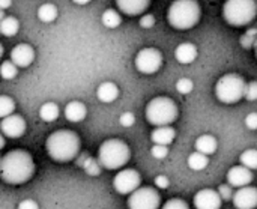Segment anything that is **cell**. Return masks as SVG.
Instances as JSON below:
<instances>
[{"label":"cell","instance_id":"cell-21","mask_svg":"<svg viewBox=\"0 0 257 209\" xmlns=\"http://www.w3.org/2000/svg\"><path fill=\"white\" fill-rule=\"evenodd\" d=\"M217 139L214 137V136H211V134H203V136H200V137H197V140H196V143H194V146H196V152H200V154H203V155H212V154H215V151H217Z\"/></svg>","mask_w":257,"mask_h":209},{"label":"cell","instance_id":"cell-42","mask_svg":"<svg viewBox=\"0 0 257 209\" xmlns=\"http://www.w3.org/2000/svg\"><path fill=\"white\" fill-rule=\"evenodd\" d=\"M12 5V0H0V9L5 11V9H9Z\"/></svg>","mask_w":257,"mask_h":209},{"label":"cell","instance_id":"cell-19","mask_svg":"<svg viewBox=\"0 0 257 209\" xmlns=\"http://www.w3.org/2000/svg\"><path fill=\"white\" fill-rule=\"evenodd\" d=\"M86 115H87V109L81 101H71L65 107V118L69 122H74V124L81 122L84 121Z\"/></svg>","mask_w":257,"mask_h":209},{"label":"cell","instance_id":"cell-34","mask_svg":"<svg viewBox=\"0 0 257 209\" xmlns=\"http://www.w3.org/2000/svg\"><path fill=\"white\" fill-rule=\"evenodd\" d=\"M217 193H218V196H220L221 202H229V200H232V196H233V188H232L230 185L224 184V185H220V187H218Z\"/></svg>","mask_w":257,"mask_h":209},{"label":"cell","instance_id":"cell-43","mask_svg":"<svg viewBox=\"0 0 257 209\" xmlns=\"http://www.w3.org/2000/svg\"><path fill=\"white\" fill-rule=\"evenodd\" d=\"M75 5H87L89 2H92V0H72Z\"/></svg>","mask_w":257,"mask_h":209},{"label":"cell","instance_id":"cell-22","mask_svg":"<svg viewBox=\"0 0 257 209\" xmlns=\"http://www.w3.org/2000/svg\"><path fill=\"white\" fill-rule=\"evenodd\" d=\"M60 115V110H59V106L53 101L50 102H45L41 106L39 109V118L44 121V122H54Z\"/></svg>","mask_w":257,"mask_h":209},{"label":"cell","instance_id":"cell-1","mask_svg":"<svg viewBox=\"0 0 257 209\" xmlns=\"http://www.w3.org/2000/svg\"><path fill=\"white\" fill-rule=\"evenodd\" d=\"M35 173V163L26 151H11L0 158V178L6 184L21 185L27 182Z\"/></svg>","mask_w":257,"mask_h":209},{"label":"cell","instance_id":"cell-13","mask_svg":"<svg viewBox=\"0 0 257 209\" xmlns=\"http://www.w3.org/2000/svg\"><path fill=\"white\" fill-rule=\"evenodd\" d=\"M253 181V172L244 166H235L227 172V185L232 188H242L250 185Z\"/></svg>","mask_w":257,"mask_h":209},{"label":"cell","instance_id":"cell-5","mask_svg":"<svg viewBox=\"0 0 257 209\" xmlns=\"http://www.w3.org/2000/svg\"><path fill=\"white\" fill-rule=\"evenodd\" d=\"M178 106L169 96H157L146 106V119L155 127H167L173 124L178 119Z\"/></svg>","mask_w":257,"mask_h":209},{"label":"cell","instance_id":"cell-35","mask_svg":"<svg viewBox=\"0 0 257 209\" xmlns=\"http://www.w3.org/2000/svg\"><path fill=\"white\" fill-rule=\"evenodd\" d=\"M244 96H245L248 101H256L257 99V83L256 81H250V83L245 86Z\"/></svg>","mask_w":257,"mask_h":209},{"label":"cell","instance_id":"cell-3","mask_svg":"<svg viewBox=\"0 0 257 209\" xmlns=\"http://www.w3.org/2000/svg\"><path fill=\"white\" fill-rule=\"evenodd\" d=\"M200 17L202 9L197 0H175L167 11L169 24L178 30H188L194 27Z\"/></svg>","mask_w":257,"mask_h":209},{"label":"cell","instance_id":"cell-31","mask_svg":"<svg viewBox=\"0 0 257 209\" xmlns=\"http://www.w3.org/2000/svg\"><path fill=\"white\" fill-rule=\"evenodd\" d=\"M193 89H194V83L190 78H181L176 83V90L181 95H188V93L193 92Z\"/></svg>","mask_w":257,"mask_h":209},{"label":"cell","instance_id":"cell-4","mask_svg":"<svg viewBox=\"0 0 257 209\" xmlns=\"http://www.w3.org/2000/svg\"><path fill=\"white\" fill-rule=\"evenodd\" d=\"M131 152L125 142L119 139L105 140L98 149V163L107 170H117L130 161Z\"/></svg>","mask_w":257,"mask_h":209},{"label":"cell","instance_id":"cell-7","mask_svg":"<svg viewBox=\"0 0 257 209\" xmlns=\"http://www.w3.org/2000/svg\"><path fill=\"white\" fill-rule=\"evenodd\" d=\"M245 80L239 74H226L215 84V95L224 104H236L244 98Z\"/></svg>","mask_w":257,"mask_h":209},{"label":"cell","instance_id":"cell-17","mask_svg":"<svg viewBox=\"0 0 257 209\" xmlns=\"http://www.w3.org/2000/svg\"><path fill=\"white\" fill-rule=\"evenodd\" d=\"M175 57L179 63L182 65H190L196 60L197 57V47L191 42H184L176 47L175 50Z\"/></svg>","mask_w":257,"mask_h":209},{"label":"cell","instance_id":"cell-41","mask_svg":"<svg viewBox=\"0 0 257 209\" xmlns=\"http://www.w3.org/2000/svg\"><path fill=\"white\" fill-rule=\"evenodd\" d=\"M17 209H39V206H38V203H36L35 200L26 199V200H23V202L18 205V208Z\"/></svg>","mask_w":257,"mask_h":209},{"label":"cell","instance_id":"cell-8","mask_svg":"<svg viewBox=\"0 0 257 209\" xmlns=\"http://www.w3.org/2000/svg\"><path fill=\"white\" fill-rule=\"evenodd\" d=\"M160 203V194L152 187H139L128 197L130 209H158Z\"/></svg>","mask_w":257,"mask_h":209},{"label":"cell","instance_id":"cell-36","mask_svg":"<svg viewBox=\"0 0 257 209\" xmlns=\"http://www.w3.org/2000/svg\"><path fill=\"white\" fill-rule=\"evenodd\" d=\"M161 209H190V208H188V205H187L184 200H181V199H172V200L166 202Z\"/></svg>","mask_w":257,"mask_h":209},{"label":"cell","instance_id":"cell-38","mask_svg":"<svg viewBox=\"0 0 257 209\" xmlns=\"http://www.w3.org/2000/svg\"><path fill=\"white\" fill-rule=\"evenodd\" d=\"M155 26V17L152 14H146L140 18V27L143 29H152Z\"/></svg>","mask_w":257,"mask_h":209},{"label":"cell","instance_id":"cell-23","mask_svg":"<svg viewBox=\"0 0 257 209\" xmlns=\"http://www.w3.org/2000/svg\"><path fill=\"white\" fill-rule=\"evenodd\" d=\"M18 30H20V21L15 17H5L0 21V35L11 38L17 35Z\"/></svg>","mask_w":257,"mask_h":209},{"label":"cell","instance_id":"cell-27","mask_svg":"<svg viewBox=\"0 0 257 209\" xmlns=\"http://www.w3.org/2000/svg\"><path fill=\"white\" fill-rule=\"evenodd\" d=\"M239 161H241V166L247 167L248 170H254L257 169V151L256 149H247L241 154L239 157Z\"/></svg>","mask_w":257,"mask_h":209},{"label":"cell","instance_id":"cell-40","mask_svg":"<svg viewBox=\"0 0 257 209\" xmlns=\"http://www.w3.org/2000/svg\"><path fill=\"white\" fill-rule=\"evenodd\" d=\"M245 125H247L250 130H253V131L257 130V113L253 112V113H250V115L245 118Z\"/></svg>","mask_w":257,"mask_h":209},{"label":"cell","instance_id":"cell-26","mask_svg":"<svg viewBox=\"0 0 257 209\" xmlns=\"http://www.w3.org/2000/svg\"><path fill=\"white\" fill-rule=\"evenodd\" d=\"M101 21L105 27L108 29H116L120 26L122 23V18L119 15V12H116L114 9H105L101 15Z\"/></svg>","mask_w":257,"mask_h":209},{"label":"cell","instance_id":"cell-44","mask_svg":"<svg viewBox=\"0 0 257 209\" xmlns=\"http://www.w3.org/2000/svg\"><path fill=\"white\" fill-rule=\"evenodd\" d=\"M5 148V137L0 134V149H3Z\"/></svg>","mask_w":257,"mask_h":209},{"label":"cell","instance_id":"cell-30","mask_svg":"<svg viewBox=\"0 0 257 209\" xmlns=\"http://www.w3.org/2000/svg\"><path fill=\"white\" fill-rule=\"evenodd\" d=\"M80 164L84 169V172L90 176H98L101 173V166L95 158H84Z\"/></svg>","mask_w":257,"mask_h":209},{"label":"cell","instance_id":"cell-29","mask_svg":"<svg viewBox=\"0 0 257 209\" xmlns=\"http://www.w3.org/2000/svg\"><path fill=\"white\" fill-rule=\"evenodd\" d=\"M17 74H18V68L11 60H5L0 65V77L3 80H12L17 77Z\"/></svg>","mask_w":257,"mask_h":209},{"label":"cell","instance_id":"cell-25","mask_svg":"<svg viewBox=\"0 0 257 209\" xmlns=\"http://www.w3.org/2000/svg\"><path fill=\"white\" fill-rule=\"evenodd\" d=\"M188 167L191 170H196V172H200V170H205L209 164V160L206 155L200 154V152H193L190 157H188Z\"/></svg>","mask_w":257,"mask_h":209},{"label":"cell","instance_id":"cell-45","mask_svg":"<svg viewBox=\"0 0 257 209\" xmlns=\"http://www.w3.org/2000/svg\"><path fill=\"white\" fill-rule=\"evenodd\" d=\"M3 18H5V11H2V9H0V21H2Z\"/></svg>","mask_w":257,"mask_h":209},{"label":"cell","instance_id":"cell-16","mask_svg":"<svg viewBox=\"0 0 257 209\" xmlns=\"http://www.w3.org/2000/svg\"><path fill=\"white\" fill-rule=\"evenodd\" d=\"M116 5L125 15H140L149 8L151 0H116Z\"/></svg>","mask_w":257,"mask_h":209},{"label":"cell","instance_id":"cell-14","mask_svg":"<svg viewBox=\"0 0 257 209\" xmlns=\"http://www.w3.org/2000/svg\"><path fill=\"white\" fill-rule=\"evenodd\" d=\"M236 209H254L257 205V190L254 187H242L232 196Z\"/></svg>","mask_w":257,"mask_h":209},{"label":"cell","instance_id":"cell-6","mask_svg":"<svg viewBox=\"0 0 257 209\" xmlns=\"http://www.w3.org/2000/svg\"><path fill=\"white\" fill-rule=\"evenodd\" d=\"M256 9V0H226L223 17L230 26L241 27L254 20Z\"/></svg>","mask_w":257,"mask_h":209},{"label":"cell","instance_id":"cell-12","mask_svg":"<svg viewBox=\"0 0 257 209\" xmlns=\"http://www.w3.org/2000/svg\"><path fill=\"white\" fill-rule=\"evenodd\" d=\"M35 60V50L29 44H18L11 51V62L17 68H27Z\"/></svg>","mask_w":257,"mask_h":209},{"label":"cell","instance_id":"cell-32","mask_svg":"<svg viewBox=\"0 0 257 209\" xmlns=\"http://www.w3.org/2000/svg\"><path fill=\"white\" fill-rule=\"evenodd\" d=\"M241 45L244 48H251V47L256 45V30L254 29L248 30L245 35L241 36Z\"/></svg>","mask_w":257,"mask_h":209},{"label":"cell","instance_id":"cell-15","mask_svg":"<svg viewBox=\"0 0 257 209\" xmlns=\"http://www.w3.org/2000/svg\"><path fill=\"white\" fill-rule=\"evenodd\" d=\"M194 206L196 209H220L221 199L215 190L205 188L196 193L194 196Z\"/></svg>","mask_w":257,"mask_h":209},{"label":"cell","instance_id":"cell-18","mask_svg":"<svg viewBox=\"0 0 257 209\" xmlns=\"http://www.w3.org/2000/svg\"><path fill=\"white\" fill-rule=\"evenodd\" d=\"M175 136H176V131L170 125H167V127H157L151 133V140L154 142V145L169 146L170 143H173Z\"/></svg>","mask_w":257,"mask_h":209},{"label":"cell","instance_id":"cell-11","mask_svg":"<svg viewBox=\"0 0 257 209\" xmlns=\"http://www.w3.org/2000/svg\"><path fill=\"white\" fill-rule=\"evenodd\" d=\"M0 131L3 136L11 139H18L26 133V121L20 115H9L2 119L0 122Z\"/></svg>","mask_w":257,"mask_h":209},{"label":"cell","instance_id":"cell-39","mask_svg":"<svg viewBox=\"0 0 257 209\" xmlns=\"http://www.w3.org/2000/svg\"><path fill=\"white\" fill-rule=\"evenodd\" d=\"M155 185H157V188H161V190L169 188V185H170L169 178H167V176H164V175L157 176V178H155Z\"/></svg>","mask_w":257,"mask_h":209},{"label":"cell","instance_id":"cell-37","mask_svg":"<svg viewBox=\"0 0 257 209\" xmlns=\"http://www.w3.org/2000/svg\"><path fill=\"white\" fill-rule=\"evenodd\" d=\"M134 122H136V116H134L131 112L122 113V116L119 118V124H120L122 127H125V128L133 127V125H134Z\"/></svg>","mask_w":257,"mask_h":209},{"label":"cell","instance_id":"cell-2","mask_svg":"<svg viewBox=\"0 0 257 209\" xmlns=\"http://www.w3.org/2000/svg\"><path fill=\"white\" fill-rule=\"evenodd\" d=\"M45 148L50 158L57 163H68L80 152V137L71 130H59L48 136Z\"/></svg>","mask_w":257,"mask_h":209},{"label":"cell","instance_id":"cell-33","mask_svg":"<svg viewBox=\"0 0 257 209\" xmlns=\"http://www.w3.org/2000/svg\"><path fill=\"white\" fill-rule=\"evenodd\" d=\"M151 154L157 160H164L169 155V148L167 146H163V145H154L151 148Z\"/></svg>","mask_w":257,"mask_h":209},{"label":"cell","instance_id":"cell-9","mask_svg":"<svg viewBox=\"0 0 257 209\" xmlns=\"http://www.w3.org/2000/svg\"><path fill=\"white\" fill-rule=\"evenodd\" d=\"M163 65V54L158 48H143L136 56V68L142 74H155Z\"/></svg>","mask_w":257,"mask_h":209},{"label":"cell","instance_id":"cell-20","mask_svg":"<svg viewBox=\"0 0 257 209\" xmlns=\"http://www.w3.org/2000/svg\"><path fill=\"white\" fill-rule=\"evenodd\" d=\"M119 96V87L111 83V81H105V83H101L96 89V98L101 101V102H113L116 101Z\"/></svg>","mask_w":257,"mask_h":209},{"label":"cell","instance_id":"cell-24","mask_svg":"<svg viewBox=\"0 0 257 209\" xmlns=\"http://www.w3.org/2000/svg\"><path fill=\"white\" fill-rule=\"evenodd\" d=\"M59 15V11L56 8V5L53 3H44L38 8V18L42 23H53Z\"/></svg>","mask_w":257,"mask_h":209},{"label":"cell","instance_id":"cell-28","mask_svg":"<svg viewBox=\"0 0 257 209\" xmlns=\"http://www.w3.org/2000/svg\"><path fill=\"white\" fill-rule=\"evenodd\" d=\"M15 110V101L8 95H0V119L12 115Z\"/></svg>","mask_w":257,"mask_h":209},{"label":"cell","instance_id":"cell-46","mask_svg":"<svg viewBox=\"0 0 257 209\" xmlns=\"http://www.w3.org/2000/svg\"><path fill=\"white\" fill-rule=\"evenodd\" d=\"M2 56H3V45L0 44V59H2Z\"/></svg>","mask_w":257,"mask_h":209},{"label":"cell","instance_id":"cell-10","mask_svg":"<svg viewBox=\"0 0 257 209\" xmlns=\"http://www.w3.org/2000/svg\"><path fill=\"white\" fill-rule=\"evenodd\" d=\"M142 184V176L137 170L134 169H125L116 173L113 179V187L119 194L130 196L133 191H136Z\"/></svg>","mask_w":257,"mask_h":209}]
</instances>
